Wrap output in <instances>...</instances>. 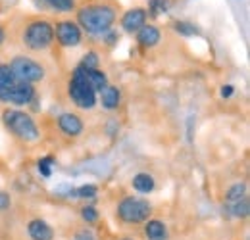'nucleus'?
<instances>
[{"mask_svg":"<svg viewBox=\"0 0 250 240\" xmlns=\"http://www.w3.org/2000/svg\"><path fill=\"white\" fill-rule=\"evenodd\" d=\"M37 98L33 85L20 81L8 63H0V102L12 106H29Z\"/></svg>","mask_w":250,"mask_h":240,"instance_id":"f257e3e1","label":"nucleus"},{"mask_svg":"<svg viewBox=\"0 0 250 240\" xmlns=\"http://www.w3.org/2000/svg\"><path fill=\"white\" fill-rule=\"evenodd\" d=\"M116 21V8L110 4H89L79 8L77 25L93 37H102Z\"/></svg>","mask_w":250,"mask_h":240,"instance_id":"f03ea898","label":"nucleus"},{"mask_svg":"<svg viewBox=\"0 0 250 240\" xmlns=\"http://www.w3.org/2000/svg\"><path fill=\"white\" fill-rule=\"evenodd\" d=\"M2 123L16 139H20L23 142H37L41 139V131L33 120V116L23 110L6 108L2 112Z\"/></svg>","mask_w":250,"mask_h":240,"instance_id":"7ed1b4c3","label":"nucleus"},{"mask_svg":"<svg viewBox=\"0 0 250 240\" xmlns=\"http://www.w3.org/2000/svg\"><path fill=\"white\" fill-rule=\"evenodd\" d=\"M54 42V25L48 20H33L21 31V44L31 52H44Z\"/></svg>","mask_w":250,"mask_h":240,"instance_id":"20e7f679","label":"nucleus"},{"mask_svg":"<svg viewBox=\"0 0 250 240\" xmlns=\"http://www.w3.org/2000/svg\"><path fill=\"white\" fill-rule=\"evenodd\" d=\"M67 96L79 110H93L98 104V94L85 79V71L81 65H77L71 73V79L67 83Z\"/></svg>","mask_w":250,"mask_h":240,"instance_id":"39448f33","label":"nucleus"},{"mask_svg":"<svg viewBox=\"0 0 250 240\" xmlns=\"http://www.w3.org/2000/svg\"><path fill=\"white\" fill-rule=\"evenodd\" d=\"M152 204L146 198L125 196L116 206V217L125 225H141L150 219Z\"/></svg>","mask_w":250,"mask_h":240,"instance_id":"423d86ee","label":"nucleus"},{"mask_svg":"<svg viewBox=\"0 0 250 240\" xmlns=\"http://www.w3.org/2000/svg\"><path fill=\"white\" fill-rule=\"evenodd\" d=\"M8 65H10V69L14 71V75H16L20 81L29 83V85L41 83V81H44V77H46V69H44V65H42L41 61H37V60H33V58H29V56H25V54H18V56H14Z\"/></svg>","mask_w":250,"mask_h":240,"instance_id":"0eeeda50","label":"nucleus"},{"mask_svg":"<svg viewBox=\"0 0 250 240\" xmlns=\"http://www.w3.org/2000/svg\"><path fill=\"white\" fill-rule=\"evenodd\" d=\"M54 37L58 40V44L63 48H75L81 44L83 40V33L79 29V25L71 20H63L54 25Z\"/></svg>","mask_w":250,"mask_h":240,"instance_id":"6e6552de","label":"nucleus"},{"mask_svg":"<svg viewBox=\"0 0 250 240\" xmlns=\"http://www.w3.org/2000/svg\"><path fill=\"white\" fill-rule=\"evenodd\" d=\"M56 123H58V129L62 131L65 137H69V139H77L79 135H83V129H85L81 118L77 114H71V112L60 114Z\"/></svg>","mask_w":250,"mask_h":240,"instance_id":"1a4fd4ad","label":"nucleus"},{"mask_svg":"<svg viewBox=\"0 0 250 240\" xmlns=\"http://www.w3.org/2000/svg\"><path fill=\"white\" fill-rule=\"evenodd\" d=\"M25 231H27L29 240H54L56 239V233H54L52 225H50V223H46V221H44V219H41V217L31 219V221L27 223Z\"/></svg>","mask_w":250,"mask_h":240,"instance_id":"9d476101","label":"nucleus"},{"mask_svg":"<svg viewBox=\"0 0 250 240\" xmlns=\"http://www.w3.org/2000/svg\"><path fill=\"white\" fill-rule=\"evenodd\" d=\"M143 25H146V10L145 8H131L122 16V29L125 33H137Z\"/></svg>","mask_w":250,"mask_h":240,"instance_id":"9b49d317","label":"nucleus"},{"mask_svg":"<svg viewBox=\"0 0 250 240\" xmlns=\"http://www.w3.org/2000/svg\"><path fill=\"white\" fill-rule=\"evenodd\" d=\"M145 239L146 240H169V229L162 219H148L145 221Z\"/></svg>","mask_w":250,"mask_h":240,"instance_id":"f8f14e48","label":"nucleus"},{"mask_svg":"<svg viewBox=\"0 0 250 240\" xmlns=\"http://www.w3.org/2000/svg\"><path fill=\"white\" fill-rule=\"evenodd\" d=\"M135 35H137V42L143 48H154L160 42V39H162V33H160L156 25H143Z\"/></svg>","mask_w":250,"mask_h":240,"instance_id":"ddd939ff","label":"nucleus"},{"mask_svg":"<svg viewBox=\"0 0 250 240\" xmlns=\"http://www.w3.org/2000/svg\"><path fill=\"white\" fill-rule=\"evenodd\" d=\"M100 106L108 112H114L120 108V102H122V90L118 89L116 85H108L106 89L100 92Z\"/></svg>","mask_w":250,"mask_h":240,"instance_id":"4468645a","label":"nucleus"},{"mask_svg":"<svg viewBox=\"0 0 250 240\" xmlns=\"http://www.w3.org/2000/svg\"><path fill=\"white\" fill-rule=\"evenodd\" d=\"M131 186L133 190H137L139 194H150L154 192L156 188V180L150 173H137L133 179H131Z\"/></svg>","mask_w":250,"mask_h":240,"instance_id":"2eb2a0df","label":"nucleus"},{"mask_svg":"<svg viewBox=\"0 0 250 240\" xmlns=\"http://www.w3.org/2000/svg\"><path fill=\"white\" fill-rule=\"evenodd\" d=\"M81 67H83V65H81ZM83 71H85V79L89 81V85L93 87V90L96 94L102 92V90L110 85V83H108V75H106L102 69H85V67H83Z\"/></svg>","mask_w":250,"mask_h":240,"instance_id":"dca6fc26","label":"nucleus"},{"mask_svg":"<svg viewBox=\"0 0 250 240\" xmlns=\"http://www.w3.org/2000/svg\"><path fill=\"white\" fill-rule=\"evenodd\" d=\"M225 210L229 211V215H231V217H235V219H245V217H249V213H250L249 196H247V198H243V200H239V202H235V204L225 206Z\"/></svg>","mask_w":250,"mask_h":240,"instance_id":"f3484780","label":"nucleus"},{"mask_svg":"<svg viewBox=\"0 0 250 240\" xmlns=\"http://www.w3.org/2000/svg\"><path fill=\"white\" fill-rule=\"evenodd\" d=\"M247 198V184L245 182H235L233 186H229V190L225 192V206L235 204L239 200Z\"/></svg>","mask_w":250,"mask_h":240,"instance_id":"a211bd4d","label":"nucleus"},{"mask_svg":"<svg viewBox=\"0 0 250 240\" xmlns=\"http://www.w3.org/2000/svg\"><path fill=\"white\" fill-rule=\"evenodd\" d=\"M52 165H54V158H52V156H44V158H41V160L37 161V169H39V173H41L44 179H48V177L52 175Z\"/></svg>","mask_w":250,"mask_h":240,"instance_id":"6ab92c4d","label":"nucleus"},{"mask_svg":"<svg viewBox=\"0 0 250 240\" xmlns=\"http://www.w3.org/2000/svg\"><path fill=\"white\" fill-rule=\"evenodd\" d=\"M98 194V188L94 184H83L79 188H75V198H81V200H93Z\"/></svg>","mask_w":250,"mask_h":240,"instance_id":"aec40b11","label":"nucleus"},{"mask_svg":"<svg viewBox=\"0 0 250 240\" xmlns=\"http://www.w3.org/2000/svg\"><path fill=\"white\" fill-rule=\"evenodd\" d=\"M79 213H81V219H83L87 225H93V223H96V221L100 219V213H98V210H96L94 206H83Z\"/></svg>","mask_w":250,"mask_h":240,"instance_id":"412c9836","label":"nucleus"},{"mask_svg":"<svg viewBox=\"0 0 250 240\" xmlns=\"http://www.w3.org/2000/svg\"><path fill=\"white\" fill-rule=\"evenodd\" d=\"M173 29L177 31L179 35H183V37H194V35H198V29L190 21H175L173 23Z\"/></svg>","mask_w":250,"mask_h":240,"instance_id":"4be33fe9","label":"nucleus"},{"mask_svg":"<svg viewBox=\"0 0 250 240\" xmlns=\"http://www.w3.org/2000/svg\"><path fill=\"white\" fill-rule=\"evenodd\" d=\"M79 65H83L85 69H98V65H100V56H98V52L89 50V52L83 56V60H81Z\"/></svg>","mask_w":250,"mask_h":240,"instance_id":"5701e85b","label":"nucleus"},{"mask_svg":"<svg viewBox=\"0 0 250 240\" xmlns=\"http://www.w3.org/2000/svg\"><path fill=\"white\" fill-rule=\"evenodd\" d=\"M46 4L58 12H71L75 8V0H46Z\"/></svg>","mask_w":250,"mask_h":240,"instance_id":"b1692460","label":"nucleus"},{"mask_svg":"<svg viewBox=\"0 0 250 240\" xmlns=\"http://www.w3.org/2000/svg\"><path fill=\"white\" fill-rule=\"evenodd\" d=\"M69 240H98V237H96V233H94L93 229L83 227V229L75 231V233H73V237H71Z\"/></svg>","mask_w":250,"mask_h":240,"instance_id":"393cba45","label":"nucleus"},{"mask_svg":"<svg viewBox=\"0 0 250 240\" xmlns=\"http://www.w3.org/2000/svg\"><path fill=\"white\" fill-rule=\"evenodd\" d=\"M54 194H58L60 198H75V188L71 184H60L54 190Z\"/></svg>","mask_w":250,"mask_h":240,"instance_id":"a878e982","label":"nucleus"},{"mask_svg":"<svg viewBox=\"0 0 250 240\" xmlns=\"http://www.w3.org/2000/svg\"><path fill=\"white\" fill-rule=\"evenodd\" d=\"M148 8H150L152 16H158V14H162V12L167 10V2L166 0H150L148 2Z\"/></svg>","mask_w":250,"mask_h":240,"instance_id":"bb28decb","label":"nucleus"},{"mask_svg":"<svg viewBox=\"0 0 250 240\" xmlns=\"http://www.w3.org/2000/svg\"><path fill=\"white\" fill-rule=\"evenodd\" d=\"M102 39H104V42H106L108 46H114V44L120 40V33H118V31H114V29H110L102 35Z\"/></svg>","mask_w":250,"mask_h":240,"instance_id":"cd10ccee","label":"nucleus"},{"mask_svg":"<svg viewBox=\"0 0 250 240\" xmlns=\"http://www.w3.org/2000/svg\"><path fill=\"white\" fill-rule=\"evenodd\" d=\"M10 206H12V198H10V194H8L6 190H0V213L8 211L10 210Z\"/></svg>","mask_w":250,"mask_h":240,"instance_id":"c85d7f7f","label":"nucleus"},{"mask_svg":"<svg viewBox=\"0 0 250 240\" xmlns=\"http://www.w3.org/2000/svg\"><path fill=\"white\" fill-rule=\"evenodd\" d=\"M233 92H235V87H233V85H223L221 90H219L221 98H231V96H233Z\"/></svg>","mask_w":250,"mask_h":240,"instance_id":"c756f323","label":"nucleus"},{"mask_svg":"<svg viewBox=\"0 0 250 240\" xmlns=\"http://www.w3.org/2000/svg\"><path fill=\"white\" fill-rule=\"evenodd\" d=\"M4 42H6V31H4V27L0 25V48H2Z\"/></svg>","mask_w":250,"mask_h":240,"instance_id":"7c9ffc66","label":"nucleus"},{"mask_svg":"<svg viewBox=\"0 0 250 240\" xmlns=\"http://www.w3.org/2000/svg\"><path fill=\"white\" fill-rule=\"evenodd\" d=\"M118 240H135V239H131V237H122V239H118Z\"/></svg>","mask_w":250,"mask_h":240,"instance_id":"2f4dec72","label":"nucleus"}]
</instances>
